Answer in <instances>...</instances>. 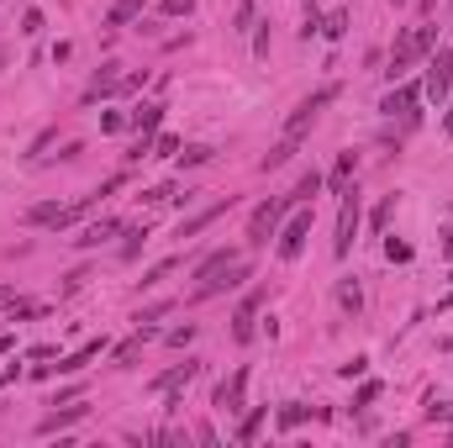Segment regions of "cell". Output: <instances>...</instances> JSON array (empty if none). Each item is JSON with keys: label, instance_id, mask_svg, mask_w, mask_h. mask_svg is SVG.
Segmentation results:
<instances>
[{"label": "cell", "instance_id": "1", "mask_svg": "<svg viewBox=\"0 0 453 448\" xmlns=\"http://www.w3.org/2000/svg\"><path fill=\"white\" fill-rule=\"evenodd\" d=\"M290 206H296L290 195L264 200V206L248 216V248H269V238H279V222H285V211H290Z\"/></svg>", "mask_w": 453, "mask_h": 448}, {"label": "cell", "instance_id": "2", "mask_svg": "<svg viewBox=\"0 0 453 448\" xmlns=\"http://www.w3.org/2000/svg\"><path fill=\"white\" fill-rule=\"evenodd\" d=\"M332 95H338V85H322L316 95H306V101L296 106V111L285 116V138H296V143H301L306 132H311V121L322 116V106H332Z\"/></svg>", "mask_w": 453, "mask_h": 448}, {"label": "cell", "instance_id": "3", "mask_svg": "<svg viewBox=\"0 0 453 448\" xmlns=\"http://www.w3.org/2000/svg\"><path fill=\"white\" fill-rule=\"evenodd\" d=\"M79 211H90V200H79V206H53V200H43V206H26L21 222H26V227H53V233H63Z\"/></svg>", "mask_w": 453, "mask_h": 448}, {"label": "cell", "instance_id": "4", "mask_svg": "<svg viewBox=\"0 0 453 448\" xmlns=\"http://www.w3.org/2000/svg\"><path fill=\"white\" fill-rule=\"evenodd\" d=\"M306 238H311V211H296V216H290V222H285V233H279V243H274V253H279V259H301V248H306Z\"/></svg>", "mask_w": 453, "mask_h": 448}, {"label": "cell", "instance_id": "5", "mask_svg": "<svg viewBox=\"0 0 453 448\" xmlns=\"http://www.w3.org/2000/svg\"><path fill=\"white\" fill-rule=\"evenodd\" d=\"M353 238H358V195L348 190V195H343V211H338V238H332V253H338V259H348Z\"/></svg>", "mask_w": 453, "mask_h": 448}, {"label": "cell", "instance_id": "6", "mask_svg": "<svg viewBox=\"0 0 453 448\" xmlns=\"http://www.w3.org/2000/svg\"><path fill=\"white\" fill-rule=\"evenodd\" d=\"M248 275H253V269H248L243 259H237V264H226L222 275H211V280L195 285V301H206V295H222V290H237V285H243Z\"/></svg>", "mask_w": 453, "mask_h": 448}, {"label": "cell", "instance_id": "7", "mask_svg": "<svg viewBox=\"0 0 453 448\" xmlns=\"http://www.w3.org/2000/svg\"><path fill=\"white\" fill-rule=\"evenodd\" d=\"M448 85H453V53L437 48V58L427 63V95H432V101H443Z\"/></svg>", "mask_w": 453, "mask_h": 448}, {"label": "cell", "instance_id": "8", "mask_svg": "<svg viewBox=\"0 0 453 448\" xmlns=\"http://www.w3.org/2000/svg\"><path fill=\"white\" fill-rule=\"evenodd\" d=\"M417 95H422L417 85H401V90H390V95L380 101V111H385V116H406L411 106H417Z\"/></svg>", "mask_w": 453, "mask_h": 448}, {"label": "cell", "instance_id": "9", "mask_svg": "<svg viewBox=\"0 0 453 448\" xmlns=\"http://www.w3.org/2000/svg\"><path fill=\"white\" fill-rule=\"evenodd\" d=\"M116 90H122V74H116V63H105V69H100L95 79H90V90H85V106H90V101H100V95H116Z\"/></svg>", "mask_w": 453, "mask_h": 448}, {"label": "cell", "instance_id": "10", "mask_svg": "<svg viewBox=\"0 0 453 448\" xmlns=\"http://www.w3.org/2000/svg\"><path fill=\"white\" fill-rule=\"evenodd\" d=\"M243 385H248V370H237V375L217 390V406H222V412H237V406H243Z\"/></svg>", "mask_w": 453, "mask_h": 448}, {"label": "cell", "instance_id": "11", "mask_svg": "<svg viewBox=\"0 0 453 448\" xmlns=\"http://www.w3.org/2000/svg\"><path fill=\"white\" fill-rule=\"evenodd\" d=\"M226 206H232V195H226V200H217V206H206L201 216H190V222H184V227H179V238H195V233H206V227H211V222H217V216H222Z\"/></svg>", "mask_w": 453, "mask_h": 448}, {"label": "cell", "instance_id": "12", "mask_svg": "<svg viewBox=\"0 0 453 448\" xmlns=\"http://www.w3.org/2000/svg\"><path fill=\"white\" fill-rule=\"evenodd\" d=\"M296 148H301L296 138H279V143L269 148V153H264V164H259V169H264V174H269V169H285L290 158H296Z\"/></svg>", "mask_w": 453, "mask_h": 448}, {"label": "cell", "instance_id": "13", "mask_svg": "<svg viewBox=\"0 0 453 448\" xmlns=\"http://www.w3.org/2000/svg\"><path fill=\"white\" fill-rule=\"evenodd\" d=\"M79 417H85V406H69V412H53V417H43V422H37V432H43V438H53V432L74 427Z\"/></svg>", "mask_w": 453, "mask_h": 448}, {"label": "cell", "instance_id": "14", "mask_svg": "<svg viewBox=\"0 0 453 448\" xmlns=\"http://www.w3.org/2000/svg\"><path fill=\"white\" fill-rule=\"evenodd\" d=\"M226 264H237V253H232V248H217V253H206V259L195 264V280H211V275H222Z\"/></svg>", "mask_w": 453, "mask_h": 448}, {"label": "cell", "instance_id": "15", "mask_svg": "<svg viewBox=\"0 0 453 448\" xmlns=\"http://www.w3.org/2000/svg\"><path fill=\"white\" fill-rule=\"evenodd\" d=\"M100 348H105V343H100V337H90V343H85V348H79V354H69V359H63V364H58V375H79V370H85V364H90V359H95V354H100Z\"/></svg>", "mask_w": 453, "mask_h": 448}, {"label": "cell", "instance_id": "16", "mask_svg": "<svg viewBox=\"0 0 453 448\" xmlns=\"http://www.w3.org/2000/svg\"><path fill=\"white\" fill-rule=\"evenodd\" d=\"M338 306L348 311V317L364 311V290H358V280H338Z\"/></svg>", "mask_w": 453, "mask_h": 448}, {"label": "cell", "instance_id": "17", "mask_svg": "<svg viewBox=\"0 0 453 448\" xmlns=\"http://www.w3.org/2000/svg\"><path fill=\"white\" fill-rule=\"evenodd\" d=\"M190 380H195V364H190V359H184V364H179V370H169V375H158V380H153V390H179V385H190Z\"/></svg>", "mask_w": 453, "mask_h": 448}, {"label": "cell", "instance_id": "18", "mask_svg": "<svg viewBox=\"0 0 453 448\" xmlns=\"http://www.w3.org/2000/svg\"><path fill=\"white\" fill-rule=\"evenodd\" d=\"M132 16H142V0H116V6L105 11V26H127Z\"/></svg>", "mask_w": 453, "mask_h": 448}, {"label": "cell", "instance_id": "19", "mask_svg": "<svg viewBox=\"0 0 453 448\" xmlns=\"http://www.w3.org/2000/svg\"><path fill=\"white\" fill-rule=\"evenodd\" d=\"M116 233H122L116 222H95V227H85V238H74V243H79V248H100V243L116 238Z\"/></svg>", "mask_w": 453, "mask_h": 448}, {"label": "cell", "instance_id": "20", "mask_svg": "<svg viewBox=\"0 0 453 448\" xmlns=\"http://www.w3.org/2000/svg\"><path fill=\"white\" fill-rule=\"evenodd\" d=\"M348 180H353V153H343L338 169H332V190H338V195H348Z\"/></svg>", "mask_w": 453, "mask_h": 448}, {"label": "cell", "instance_id": "21", "mask_svg": "<svg viewBox=\"0 0 453 448\" xmlns=\"http://www.w3.org/2000/svg\"><path fill=\"white\" fill-rule=\"evenodd\" d=\"M316 190H322V174L311 169V174H301V185H296V195H290V200H296V206H306V200H311Z\"/></svg>", "mask_w": 453, "mask_h": 448}, {"label": "cell", "instance_id": "22", "mask_svg": "<svg viewBox=\"0 0 453 448\" xmlns=\"http://www.w3.org/2000/svg\"><path fill=\"white\" fill-rule=\"evenodd\" d=\"M122 238H127V243H122V259H137V248L148 243V227H127Z\"/></svg>", "mask_w": 453, "mask_h": 448}, {"label": "cell", "instance_id": "23", "mask_svg": "<svg viewBox=\"0 0 453 448\" xmlns=\"http://www.w3.org/2000/svg\"><path fill=\"white\" fill-rule=\"evenodd\" d=\"M132 121H137V132H142V138H148V132L158 127V121H164V106H142V111L132 116Z\"/></svg>", "mask_w": 453, "mask_h": 448}, {"label": "cell", "instance_id": "24", "mask_svg": "<svg viewBox=\"0 0 453 448\" xmlns=\"http://www.w3.org/2000/svg\"><path fill=\"white\" fill-rule=\"evenodd\" d=\"M142 343H148V332H137V337H127V343H122V348H116V364H132V359H137V354H142Z\"/></svg>", "mask_w": 453, "mask_h": 448}, {"label": "cell", "instance_id": "25", "mask_svg": "<svg viewBox=\"0 0 453 448\" xmlns=\"http://www.w3.org/2000/svg\"><path fill=\"white\" fill-rule=\"evenodd\" d=\"M264 417H269V406H259V412H248V417H243V427H237V438H243V443H248V438H253V432H259V427H264Z\"/></svg>", "mask_w": 453, "mask_h": 448}, {"label": "cell", "instance_id": "26", "mask_svg": "<svg viewBox=\"0 0 453 448\" xmlns=\"http://www.w3.org/2000/svg\"><path fill=\"white\" fill-rule=\"evenodd\" d=\"M158 11H164V16H190L195 0H158Z\"/></svg>", "mask_w": 453, "mask_h": 448}, {"label": "cell", "instance_id": "27", "mask_svg": "<svg viewBox=\"0 0 453 448\" xmlns=\"http://www.w3.org/2000/svg\"><path fill=\"white\" fill-rule=\"evenodd\" d=\"M217 153V148H206V143H195V148H184L179 153V164H206V158Z\"/></svg>", "mask_w": 453, "mask_h": 448}, {"label": "cell", "instance_id": "28", "mask_svg": "<svg viewBox=\"0 0 453 448\" xmlns=\"http://www.w3.org/2000/svg\"><path fill=\"white\" fill-rule=\"evenodd\" d=\"M322 32H327V37H343V32H348V16H343V11H332V16L322 21Z\"/></svg>", "mask_w": 453, "mask_h": 448}, {"label": "cell", "instance_id": "29", "mask_svg": "<svg viewBox=\"0 0 453 448\" xmlns=\"http://www.w3.org/2000/svg\"><path fill=\"white\" fill-rule=\"evenodd\" d=\"M385 259H395V264H406V259H411V243H395V238H390V243H385Z\"/></svg>", "mask_w": 453, "mask_h": 448}, {"label": "cell", "instance_id": "30", "mask_svg": "<svg viewBox=\"0 0 453 448\" xmlns=\"http://www.w3.org/2000/svg\"><path fill=\"white\" fill-rule=\"evenodd\" d=\"M306 417V406H279V427H296Z\"/></svg>", "mask_w": 453, "mask_h": 448}, {"label": "cell", "instance_id": "31", "mask_svg": "<svg viewBox=\"0 0 453 448\" xmlns=\"http://www.w3.org/2000/svg\"><path fill=\"white\" fill-rule=\"evenodd\" d=\"M153 153H158V158H169V153H179V138H175V132H169V138H158V143H153Z\"/></svg>", "mask_w": 453, "mask_h": 448}, {"label": "cell", "instance_id": "32", "mask_svg": "<svg viewBox=\"0 0 453 448\" xmlns=\"http://www.w3.org/2000/svg\"><path fill=\"white\" fill-rule=\"evenodd\" d=\"M122 127H127L122 111H105V116H100V132H122Z\"/></svg>", "mask_w": 453, "mask_h": 448}, {"label": "cell", "instance_id": "33", "mask_svg": "<svg viewBox=\"0 0 453 448\" xmlns=\"http://www.w3.org/2000/svg\"><path fill=\"white\" fill-rule=\"evenodd\" d=\"M427 417H432V422H453V401H443V406L432 401V406H427Z\"/></svg>", "mask_w": 453, "mask_h": 448}, {"label": "cell", "instance_id": "34", "mask_svg": "<svg viewBox=\"0 0 453 448\" xmlns=\"http://www.w3.org/2000/svg\"><path fill=\"white\" fill-rule=\"evenodd\" d=\"M21 32H26V37L43 32V11H26V16H21Z\"/></svg>", "mask_w": 453, "mask_h": 448}, {"label": "cell", "instance_id": "35", "mask_svg": "<svg viewBox=\"0 0 453 448\" xmlns=\"http://www.w3.org/2000/svg\"><path fill=\"white\" fill-rule=\"evenodd\" d=\"M190 337H195V327H190V322H184V327H175V332H169V343H175V348H184V343H190Z\"/></svg>", "mask_w": 453, "mask_h": 448}, {"label": "cell", "instance_id": "36", "mask_svg": "<svg viewBox=\"0 0 453 448\" xmlns=\"http://www.w3.org/2000/svg\"><path fill=\"white\" fill-rule=\"evenodd\" d=\"M375 396H380V385H375V380H369V385H358V396H353V401H358V406H369Z\"/></svg>", "mask_w": 453, "mask_h": 448}, {"label": "cell", "instance_id": "37", "mask_svg": "<svg viewBox=\"0 0 453 448\" xmlns=\"http://www.w3.org/2000/svg\"><path fill=\"white\" fill-rule=\"evenodd\" d=\"M390 206H395V195H390V200H380V206H375V216H369V222H375V227H385V216H390Z\"/></svg>", "mask_w": 453, "mask_h": 448}, {"label": "cell", "instance_id": "38", "mask_svg": "<svg viewBox=\"0 0 453 448\" xmlns=\"http://www.w3.org/2000/svg\"><path fill=\"white\" fill-rule=\"evenodd\" d=\"M169 269H175V259H164V264H158V269H148V280H142V285H158V280L169 275Z\"/></svg>", "mask_w": 453, "mask_h": 448}, {"label": "cell", "instance_id": "39", "mask_svg": "<svg viewBox=\"0 0 453 448\" xmlns=\"http://www.w3.org/2000/svg\"><path fill=\"white\" fill-rule=\"evenodd\" d=\"M443 253H448V259H453V227H448V233H443Z\"/></svg>", "mask_w": 453, "mask_h": 448}, {"label": "cell", "instance_id": "40", "mask_svg": "<svg viewBox=\"0 0 453 448\" xmlns=\"http://www.w3.org/2000/svg\"><path fill=\"white\" fill-rule=\"evenodd\" d=\"M0 301H11V285H0Z\"/></svg>", "mask_w": 453, "mask_h": 448}, {"label": "cell", "instance_id": "41", "mask_svg": "<svg viewBox=\"0 0 453 448\" xmlns=\"http://www.w3.org/2000/svg\"><path fill=\"white\" fill-rule=\"evenodd\" d=\"M443 127H448V132H453V106H448V121H443Z\"/></svg>", "mask_w": 453, "mask_h": 448}, {"label": "cell", "instance_id": "42", "mask_svg": "<svg viewBox=\"0 0 453 448\" xmlns=\"http://www.w3.org/2000/svg\"><path fill=\"white\" fill-rule=\"evenodd\" d=\"M432 6H437V0H422V11H432Z\"/></svg>", "mask_w": 453, "mask_h": 448}, {"label": "cell", "instance_id": "43", "mask_svg": "<svg viewBox=\"0 0 453 448\" xmlns=\"http://www.w3.org/2000/svg\"><path fill=\"white\" fill-rule=\"evenodd\" d=\"M390 6H401V0H390Z\"/></svg>", "mask_w": 453, "mask_h": 448}, {"label": "cell", "instance_id": "44", "mask_svg": "<svg viewBox=\"0 0 453 448\" xmlns=\"http://www.w3.org/2000/svg\"><path fill=\"white\" fill-rule=\"evenodd\" d=\"M0 69H6V58H0Z\"/></svg>", "mask_w": 453, "mask_h": 448}]
</instances>
